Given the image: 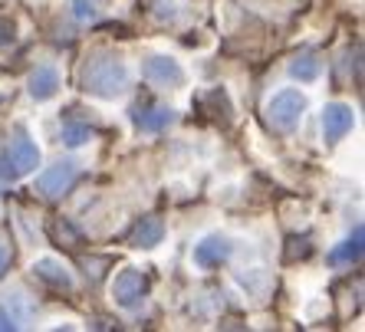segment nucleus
<instances>
[{
	"label": "nucleus",
	"instance_id": "nucleus-1",
	"mask_svg": "<svg viewBox=\"0 0 365 332\" xmlns=\"http://www.w3.org/2000/svg\"><path fill=\"white\" fill-rule=\"evenodd\" d=\"M128 83V73L115 56H93V60L83 66V89H89L93 95L102 99H112L119 95Z\"/></svg>",
	"mask_w": 365,
	"mask_h": 332
},
{
	"label": "nucleus",
	"instance_id": "nucleus-2",
	"mask_svg": "<svg viewBox=\"0 0 365 332\" xmlns=\"http://www.w3.org/2000/svg\"><path fill=\"white\" fill-rule=\"evenodd\" d=\"M303 109H306V99L297 93V89H287V93L273 95L270 105H267V119L277 132H293L303 119Z\"/></svg>",
	"mask_w": 365,
	"mask_h": 332
},
{
	"label": "nucleus",
	"instance_id": "nucleus-3",
	"mask_svg": "<svg viewBox=\"0 0 365 332\" xmlns=\"http://www.w3.org/2000/svg\"><path fill=\"white\" fill-rule=\"evenodd\" d=\"M79 181V165L76 162H60L50 171H43V178L36 181L43 197H63L66 191H73V185Z\"/></svg>",
	"mask_w": 365,
	"mask_h": 332
},
{
	"label": "nucleus",
	"instance_id": "nucleus-4",
	"mask_svg": "<svg viewBox=\"0 0 365 332\" xmlns=\"http://www.w3.org/2000/svg\"><path fill=\"white\" fill-rule=\"evenodd\" d=\"M145 293H148V280H145L138 270H122L119 276L112 280V296L125 309H135L145 299Z\"/></svg>",
	"mask_w": 365,
	"mask_h": 332
},
{
	"label": "nucleus",
	"instance_id": "nucleus-5",
	"mask_svg": "<svg viewBox=\"0 0 365 332\" xmlns=\"http://www.w3.org/2000/svg\"><path fill=\"white\" fill-rule=\"evenodd\" d=\"M7 158H10V165H14L17 175H26V171H34L36 165H40V152H36V145L30 142L26 128H17V132H14L10 148H7Z\"/></svg>",
	"mask_w": 365,
	"mask_h": 332
},
{
	"label": "nucleus",
	"instance_id": "nucleus-6",
	"mask_svg": "<svg viewBox=\"0 0 365 332\" xmlns=\"http://www.w3.org/2000/svg\"><path fill=\"white\" fill-rule=\"evenodd\" d=\"M352 122H356V115H352V109L342 103H332L326 105L323 112V132L329 142H339V138H346L349 132H352Z\"/></svg>",
	"mask_w": 365,
	"mask_h": 332
},
{
	"label": "nucleus",
	"instance_id": "nucleus-7",
	"mask_svg": "<svg viewBox=\"0 0 365 332\" xmlns=\"http://www.w3.org/2000/svg\"><path fill=\"white\" fill-rule=\"evenodd\" d=\"M142 76L155 85H178L181 79H185V73H181V66L175 60H168V56H152V60L142 66Z\"/></svg>",
	"mask_w": 365,
	"mask_h": 332
},
{
	"label": "nucleus",
	"instance_id": "nucleus-8",
	"mask_svg": "<svg viewBox=\"0 0 365 332\" xmlns=\"http://www.w3.org/2000/svg\"><path fill=\"white\" fill-rule=\"evenodd\" d=\"M227 256H230V244L224 237H207V240H201V244L195 247V264L204 266V270L221 266Z\"/></svg>",
	"mask_w": 365,
	"mask_h": 332
},
{
	"label": "nucleus",
	"instance_id": "nucleus-9",
	"mask_svg": "<svg viewBox=\"0 0 365 332\" xmlns=\"http://www.w3.org/2000/svg\"><path fill=\"white\" fill-rule=\"evenodd\" d=\"M56 89H60V76H56V69L53 66H40L34 76H30V95L40 99V103L43 99H53Z\"/></svg>",
	"mask_w": 365,
	"mask_h": 332
},
{
	"label": "nucleus",
	"instance_id": "nucleus-10",
	"mask_svg": "<svg viewBox=\"0 0 365 332\" xmlns=\"http://www.w3.org/2000/svg\"><path fill=\"white\" fill-rule=\"evenodd\" d=\"M132 122H135L142 132H162L175 122V112L171 109H135L132 112Z\"/></svg>",
	"mask_w": 365,
	"mask_h": 332
},
{
	"label": "nucleus",
	"instance_id": "nucleus-11",
	"mask_svg": "<svg viewBox=\"0 0 365 332\" xmlns=\"http://www.w3.org/2000/svg\"><path fill=\"white\" fill-rule=\"evenodd\" d=\"M162 234H165V224L158 221V217H142L128 240H132L135 247H155V244H162Z\"/></svg>",
	"mask_w": 365,
	"mask_h": 332
},
{
	"label": "nucleus",
	"instance_id": "nucleus-12",
	"mask_svg": "<svg viewBox=\"0 0 365 332\" xmlns=\"http://www.w3.org/2000/svg\"><path fill=\"white\" fill-rule=\"evenodd\" d=\"M34 273L43 283H50L53 290H69V286H73L69 273L63 270V264H56V260H40V264L34 266Z\"/></svg>",
	"mask_w": 365,
	"mask_h": 332
},
{
	"label": "nucleus",
	"instance_id": "nucleus-13",
	"mask_svg": "<svg viewBox=\"0 0 365 332\" xmlns=\"http://www.w3.org/2000/svg\"><path fill=\"white\" fill-rule=\"evenodd\" d=\"M319 69H323V63L316 60V53H303V56H297V60H293L289 73H293L297 79H303V83H309V79L319 76Z\"/></svg>",
	"mask_w": 365,
	"mask_h": 332
},
{
	"label": "nucleus",
	"instance_id": "nucleus-14",
	"mask_svg": "<svg viewBox=\"0 0 365 332\" xmlns=\"http://www.w3.org/2000/svg\"><path fill=\"white\" fill-rule=\"evenodd\" d=\"M359 256H362V227H359L339 250H332V260H336V264H342V260H359Z\"/></svg>",
	"mask_w": 365,
	"mask_h": 332
},
{
	"label": "nucleus",
	"instance_id": "nucleus-15",
	"mask_svg": "<svg viewBox=\"0 0 365 332\" xmlns=\"http://www.w3.org/2000/svg\"><path fill=\"white\" fill-rule=\"evenodd\" d=\"M86 138H89V125H66L63 128V142H66V145H83Z\"/></svg>",
	"mask_w": 365,
	"mask_h": 332
},
{
	"label": "nucleus",
	"instance_id": "nucleus-16",
	"mask_svg": "<svg viewBox=\"0 0 365 332\" xmlns=\"http://www.w3.org/2000/svg\"><path fill=\"white\" fill-rule=\"evenodd\" d=\"M289 244H293V247L287 250V260H297V256H306L309 250H313L309 247V237H293Z\"/></svg>",
	"mask_w": 365,
	"mask_h": 332
},
{
	"label": "nucleus",
	"instance_id": "nucleus-17",
	"mask_svg": "<svg viewBox=\"0 0 365 332\" xmlns=\"http://www.w3.org/2000/svg\"><path fill=\"white\" fill-rule=\"evenodd\" d=\"M14 20H7V17H0V46H7V43H14Z\"/></svg>",
	"mask_w": 365,
	"mask_h": 332
},
{
	"label": "nucleus",
	"instance_id": "nucleus-18",
	"mask_svg": "<svg viewBox=\"0 0 365 332\" xmlns=\"http://www.w3.org/2000/svg\"><path fill=\"white\" fill-rule=\"evenodd\" d=\"M76 14L79 17H96V7L93 4H86V0H76Z\"/></svg>",
	"mask_w": 365,
	"mask_h": 332
},
{
	"label": "nucleus",
	"instance_id": "nucleus-19",
	"mask_svg": "<svg viewBox=\"0 0 365 332\" xmlns=\"http://www.w3.org/2000/svg\"><path fill=\"white\" fill-rule=\"evenodd\" d=\"M7 264H10V250H7V247H0V273L7 270Z\"/></svg>",
	"mask_w": 365,
	"mask_h": 332
}]
</instances>
